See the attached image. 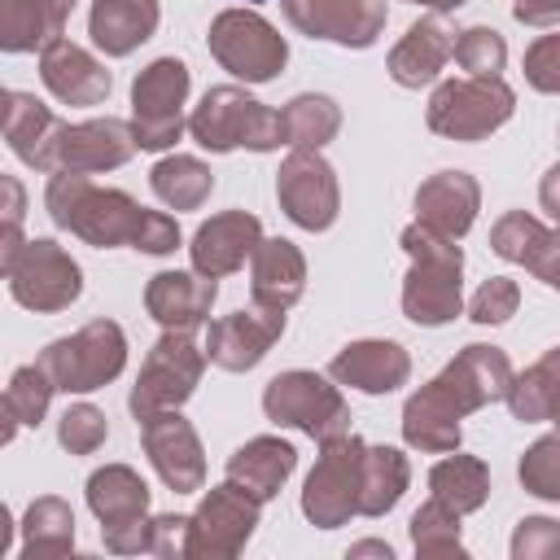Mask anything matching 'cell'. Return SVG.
<instances>
[{
	"label": "cell",
	"instance_id": "obj_1",
	"mask_svg": "<svg viewBox=\"0 0 560 560\" xmlns=\"http://www.w3.org/2000/svg\"><path fill=\"white\" fill-rule=\"evenodd\" d=\"M52 219L88 245H136L144 254H171L179 245V223L162 210L136 206L118 188H101L79 171H52L48 184Z\"/></svg>",
	"mask_w": 560,
	"mask_h": 560
},
{
	"label": "cell",
	"instance_id": "obj_2",
	"mask_svg": "<svg viewBox=\"0 0 560 560\" xmlns=\"http://www.w3.org/2000/svg\"><path fill=\"white\" fill-rule=\"evenodd\" d=\"M508 381H512V368L494 346H464L455 363H446L424 389L407 398L402 438L420 451H455L459 416L477 411L481 402L503 398Z\"/></svg>",
	"mask_w": 560,
	"mask_h": 560
},
{
	"label": "cell",
	"instance_id": "obj_3",
	"mask_svg": "<svg viewBox=\"0 0 560 560\" xmlns=\"http://www.w3.org/2000/svg\"><path fill=\"white\" fill-rule=\"evenodd\" d=\"M402 249L411 254V276L402 284V311L416 324H446L459 315V271L464 254L451 236L416 223L402 232Z\"/></svg>",
	"mask_w": 560,
	"mask_h": 560
},
{
	"label": "cell",
	"instance_id": "obj_4",
	"mask_svg": "<svg viewBox=\"0 0 560 560\" xmlns=\"http://www.w3.org/2000/svg\"><path fill=\"white\" fill-rule=\"evenodd\" d=\"M188 131L201 149L210 153H228V149H280L284 144V122L276 109H267L262 101L245 96L241 88H210L201 96V105L188 118Z\"/></svg>",
	"mask_w": 560,
	"mask_h": 560
},
{
	"label": "cell",
	"instance_id": "obj_5",
	"mask_svg": "<svg viewBox=\"0 0 560 560\" xmlns=\"http://www.w3.org/2000/svg\"><path fill=\"white\" fill-rule=\"evenodd\" d=\"M44 376L52 381V389H66V394H88V389H101L105 381H114L127 363V341H122V328L109 324V319H92L83 324L74 337H61L52 341L39 359Z\"/></svg>",
	"mask_w": 560,
	"mask_h": 560
},
{
	"label": "cell",
	"instance_id": "obj_6",
	"mask_svg": "<svg viewBox=\"0 0 560 560\" xmlns=\"http://www.w3.org/2000/svg\"><path fill=\"white\" fill-rule=\"evenodd\" d=\"M512 88L503 79H451L429 101V127L451 140H486L512 118Z\"/></svg>",
	"mask_w": 560,
	"mask_h": 560
},
{
	"label": "cell",
	"instance_id": "obj_7",
	"mask_svg": "<svg viewBox=\"0 0 560 560\" xmlns=\"http://www.w3.org/2000/svg\"><path fill=\"white\" fill-rule=\"evenodd\" d=\"M184 96L188 66L175 57H158L131 83V136L136 149H171L184 131Z\"/></svg>",
	"mask_w": 560,
	"mask_h": 560
},
{
	"label": "cell",
	"instance_id": "obj_8",
	"mask_svg": "<svg viewBox=\"0 0 560 560\" xmlns=\"http://www.w3.org/2000/svg\"><path fill=\"white\" fill-rule=\"evenodd\" d=\"M262 411L276 424H293V429L311 433L315 442L350 433V411H346L337 385H328L315 372H284V376H276L267 385V394H262Z\"/></svg>",
	"mask_w": 560,
	"mask_h": 560
},
{
	"label": "cell",
	"instance_id": "obj_9",
	"mask_svg": "<svg viewBox=\"0 0 560 560\" xmlns=\"http://www.w3.org/2000/svg\"><path fill=\"white\" fill-rule=\"evenodd\" d=\"M201 368H206V350H197L192 332L188 328H166L158 337V346L149 350V359L140 368V381L131 389L136 420L149 416V411H162V407H179L197 389Z\"/></svg>",
	"mask_w": 560,
	"mask_h": 560
},
{
	"label": "cell",
	"instance_id": "obj_10",
	"mask_svg": "<svg viewBox=\"0 0 560 560\" xmlns=\"http://www.w3.org/2000/svg\"><path fill=\"white\" fill-rule=\"evenodd\" d=\"M324 455L302 490V512L319 529H337L359 512V472H363V442L354 433H337L319 442Z\"/></svg>",
	"mask_w": 560,
	"mask_h": 560
},
{
	"label": "cell",
	"instance_id": "obj_11",
	"mask_svg": "<svg viewBox=\"0 0 560 560\" xmlns=\"http://www.w3.org/2000/svg\"><path fill=\"white\" fill-rule=\"evenodd\" d=\"M88 503L101 521L109 551H149V486L127 464L92 472Z\"/></svg>",
	"mask_w": 560,
	"mask_h": 560
},
{
	"label": "cell",
	"instance_id": "obj_12",
	"mask_svg": "<svg viewBox=\"0 0 560 560\" xmlns=\"http://www.w3.org/2000/svg\"><path fill=\"white\" fill-rule=\"evenodd\" d=\"M210 52H214V61L223 70H232L245 83H267L284 66V57H289L284 39L276 35V26L262 22L249 9H228V13L214 18V26H210Z\"/></svg>",
	"mask_w": 560,
	"mask_h": 560
},
{
	"label": "cell",
	"instance_id": "obj_13",
	"mask_svg": "<svg viewBox=\"0 0 560 560\" xmlns=\"http://www.w3.org/2000/svg\"><path fill=\"white\" fill-rule=\"evenodd\" d=\"M258 499L245 494L236 481H223L206 494V503L197 508V516H188V542L184 556H236L254 525H258Z\"/></svg>",
	"mask_w": 560,
	"mask_h": 560
},
{
	"label": "cell",
	"instance_id": "obj_14",
	"mask_svg": "<svg viewBox=\"0 0 560 560\" xmlns=\"http://www.w3.org/2000/svg\"><path fill=\"white\" fill-rule=\"evenodd\" d=\"M276 197H280L284 214H289L298 228H311V232L332 228L337 206H341L337 175H332V166L319 158V149H293V153L284 158L280 179H276Z\"/></svg>",
	"mask_w": 560,
	"mask_h": 560
},
{
	"label": "cell",
	"instance_id": "obj_15",
	"mask_svg": "<svg viewBox=\"0 0 560 560\" xmlns=\"http://www.w3.org/2000/svg\"><path fill=\"white\" fill-rule=\"evenodd\" d=\"M9 284L26 311H61L83 289L79 262L57 241H26L9 271Z\"/></svg>",
	"mask_w": 560,
	"mask_h": 560
},
{
	"label": "cell",
	"instance_id": "obj_16",
	"mask_svg": "<svg viewBox=\"0 0 560 560\" xmlns=\"http://www.w3.org/2000/svg\"><path fill=\"white\" fill-rule=\"evenodd\" d=\"M140 442L158 468V477L188 494V490H201L206 481V459H201V442L192 433V424L175 411V407H162V411H149L140 416Z\"/></svg>",
	"mask_w": 560,
	"mask_h": 560
},
{
	"label": "cell",
	"instance_id": "obj_17",
	"mask_svg": "<svg viewBox=\"0 0 560 560\" xmlns=\"http://www.w3.org/2000/svg\"><path fill=\"white\" fill-rule=\"evenodd\" d=\"M289 22L311 39L368 48L385 26V0H284Z\"/></svg>",
	"mask_w": 560,
	"mask_h": 560
},
{
	"label": "cell",
	"instance_id": "obj_18",
	"mask_svg": "<svg viewBox=\"0 0 560 560\" xmlns=\"http://www.w3.org/2000/svg\"><path fill=\"white\" fill-rule=\"evenodd\" d=\"M280 332H284V311H271V306L249 302L245 311H232V315H223V319L210 324V332H206V359L219 363V368H228V372H245V368H254L271 350V341Z\"/></svg>",
	"mask_w": 560,
	"mask_h": 560
},
{
	"label": "cell",
	"instance_id": "obj_19",
	"mask_svg": "<svg viewBox=\"0 0 560 560\" xmlns=\"http://www.w3.org/2000/svg\"><path fill=\"white\" fill-rule=\"evenodd\" d=\"M131 153H136V136L118 118H92V122H79V127L66 122L61 140H57V166L52 171H79V175L114 171Z\"/></svg>",
	"mask_w": 560,
	"mask_h": 560
},
{
	"label": "cell",
	"instance_id": "obj_20",
	"mask_svg": "<svg viewBox=\"0 0 560 560\" xmlns=\"http://www.w3.org/2000/svg\"><path fill=\"white\" fill-rule=\"evenodd\" d=\"M39 74L44 88L66 105H101L109 96V70L70 39H52L39 52Z\"/></svg>",
	"mask_w": 560,
	"mask_h": 560
},
{
	"label": "cell",
	"instance_id": "obj_21",
	"mask_svg": "<svg viewBox=\"0 0 560 560\" xmlns=\"http://www.w3.org/2000/svg\"><path fill=\"white\" fill-rule=\"evenodd\" d=\"M258 241H262V223H258L254 214H245V210L214 214V219L201 223L197 236H192V267H197L201 276L219 280V276L236 271V267L254 254Z\"/></svg>",
	"mask_w": 560,
	"mask_h": 560
},
{
	"label": "cell",
	"instance_id": "obj_22",
	"mask_svg": "<svg viewBox=\"0 0 560 560\" xmlns=\"http://www.w3.org/2000/svg\"><path fill=\"white\" fill-rule=\"evenodd\" d=\"M61 127H66V122H61L44 101H35L31 92H13L0 131H4L9 149H13L26 166H35V171H52V166H57V140H61Z\"/></svg>",
	"mask_w": 560,
	"mask_h": 560
},
{
	"label": "cell",
	"instance_id": "obj_23",
	"mask_svg": "<svg viewBox=\"0 0 560 560\" xmlns=\"http://www.w3.org/2000/svg\"><path fill=\"white\" fill-rule=\"evenodd\" d=\"M219 284L210 276H188V271H158L144 289V306L162 328H197L210 315Z\"/></svg>",
	"mask_w": 560,
	"mask_h": 560
},
{
	"label": "cell",
	"instance_id": "obj_24",
	"mask_svg": "<svg viewBox=\"0 0 560 560\" xmlns=\"http://www.w3.org/2000/svg\"><path fill=\"white\" fill-rule=\"evenodd\" d=\"M451 48H455V31L446 26L442 13L433 18H420L389 52V74L394 83L402 88H420L429 79H438V70L451 61Z\"/></svg>",
	"mask_w": 560,
	"mask_h": 560
},
{
	"label": "cell",
	"instance_id": "obj_25",
	"mask_svg": "<svg viewBox=\"0 0 560 560\" xmlns=\"http://www.w3.org/2000/svg\"><path fill=\"white\" fill-rule=\"evenodd\" d=\"M328 372H332V381L354 385V389H363V394H389V389H398V385L407 381L411 359H407V350L394 346V341H354V346H346V350L332 359Z\"/></svg>",
	"mask_w": 560,
	"mask_h": 560
},
{
	"label": "cell",
	"instance_id": "obj_26",
	"mask_svg": "<svg viewBox=\"0 0 560 560\" xmlns=\"http://www.w3.org/2000/svg\"><path fill=\"white\" fill-rule=\"evenodd\" d=\"M477 214V184L464 171H442L416 192V223L433 228L438 236H464Z\"/></svg>",
	"mask_w": 560,
	"mask_h": 560
},
{
	"label": "cell",
	"instance_id": "obj_27",
	"mask_svg": "<svg viewBox=\"0 0 560 560\" xmlns=\"http://www.w3.org/2000/svg\"><path fill=\"white\" fill-rule=\"evenodd\" d=\"M74 0H0V52H44L61 39Z\"/></svg>",
	"mask_w": 560,
	"mask_h": 560
},
{
	"label": "cell",
	"instance_id": "obj_28",
	"mask_svg": "<svg viewBox=\"0 0 560 560\" xmlns=\"http://www.w3.org/2000/svg\"><path fill=\"white\" fill-rule=\"evenodd\" d=\"M158 26V0H92V44L105 57H127L136 52Z\"/></svg>",
	"mask_w": 560,
	"mask_h": 560
},
{
	"label": "cell",
	"instance_id": "obj_29",
	"mask_svg": "<svg viewBox=\"0 0 560 560\" xmlns=\"http://www.w3.org/2000/svg\"><path fill=\"white\" fill-rule=\"evenodd\" d=\"M249 258H254V302L271 306V311H289L302 298V284H306V262H302L298 245L258 241Z\"/></svg>",
	"mask_w": 560,
	"mask_h": 560
},
{
	"label": "cell",
	"instance_id": "obj_30",
	"mask_svg": "<svg viewBox=\"0 0 560 560\" xmlns=\"http://www.w3.org/2000/svg\"><path fill=\"white\" fill-rule=\"evenodd\" d=\"M490 241H494V249L503 254V258H512V262H525L542 284H556V232L547 228V223H538L534 214H525V210H512V214H503L499 223H494V232H490Z\"/></svg>",
	"mask_w": 560,
	"mask_h": 560
},
{
	"label": "cell",
	"instance_id": "obj_31",
	"mask_svg": "<svg viewBox=\"0 0 560 560\" xmlns=\"http://www.w3.org/2000/svg\"><path fill=\"white\" fill-rule=\"evenodd\" d=\"M293 464H298V451L289 442H280V438H254V442H245L228 459V481H236L245 494H254L258 503H267L284 486V477L293 472Z\"/></svg>",
	"mask_w": 560,
	"mask_h": 560
},
{
	"label": "cell",
	"instance_id": "obj_32",
	"mask_svg": "<svg viewBox=\"0 0 560 560\" xmlns=\"http://www.w3.org/2000/svg\"><path fill=\"white\" fill-rule=\"evenodd\" d=\"M407 490V459L394 446H363V472H359V516L389 512Z\"/></svg>",
	"mask_w": 560,
	"mask_h": 560
},
{
	"label": "cell",
	"instance_id": "obj_33",
	"mask_svg": "<svg viewBox=\"0 0 560 560\" xmlns=\"http://www.w3.org/2000/svg\"><path fill=\"white\" fill-rule=\"evenodd\" d=\"M280 122H284V144H293V149H319V144H328L337 136L341 109H337L332 96L306 92V96H293L280 109Z\"/></svg>",
	"mask_w": 560,
	"mask_h": 560
},
{
	"label": "cell",
	"instance_id": "obj_34",
	"mask_svg": "<svg viewBox=\"0 0 560 560\" xmlns=\"http://www.w3.org/2000/svg\"><path fill=\"white\" fill-rule=\"evenodd\" d=\"M429 490L438 503L455 508V512H472L481 508L486 499V464L481 459H468V455H446L433 472H429Z\"/></svg>",
	"mask_w": 560,
	"mask_h": 560
},
{
	"label": "cell",
	"instance_id": "obj_35",
	"mask_svg": "<svg viewBox=\"0 0 560 560\" xmlns=\"http://www.w3.org/2000/svg\"><path fill=\"white\" fill-rule=\"evenodd\" d=\"M210 188H214V179L197 158H179L175 153V158H162L153 166V192L171 210H197L210 197Z\"/></svg>",
	"mask_w": 560,
	"mask_h": 560
},
{
	"label": "cell",
	"instance_id": "obj_36",
	"mask_svg": "<svg viewBox=\"0 0 560 560\" xmlns=\"http://www.w3.org/2000/svg\"><path fill=\"white\" fill-rule=\"evenodd\" d=\"M74 547V516L61 499H35L26 512V556H66Z\"/></svg>",
	"mask_w": 560,
	"mask_h": 560
},
{
	"label": "cell",
	"instance_id": "obj_37",
	"mask_svg": "<svg viewBox=\"0 0 560 560\" xmlns=\"http://www.w3.org/2000/svg\"><path fill=\"white\" fill-rule=\"evenodd\" d=\"M503 398H508L516 420H551L556 416V354L534 363L525 376L508 381Z\"/></svg>",
	"mask_w": 560,
	"mask_h": 560
},
{
	"label": "cell",
	"instance_id": "obj_38",
	"mask_svg": "<svg viewBox=\"0 0 560 560\" xmlns=\"http://www.w3.org/2000/svg\"><path fill=\"white\" fill-rule=\"evenodd\" d=\"M411 542L420 556H459V512L429 499L411 516Z\"/></svg>",
	"mask_w": 560,
	"mask_h": 560
},
{
	"label": "cell",
	"instance_id": "obj_39",
	"mask_svg": "<svg viewBox=\"0 0 560 560\" xmlns=\"http://www.w3.org/2000/svg\"><path fill=\"white\" fill-rule=\"evenodd\" d=\"M451 57H455V61H459V70H468L472 79H499L508 48H503L499 31H490V26H468V31L455 39Z\"/></svg>",
	"mask_w": 560,
	"mask_h": 560
},
{
	"label": "cell",
	"instance_id": "obj_40",
	"mask_svg": "<svg viewBox=\"0 0 560 560\" xmlns=\"http://www.w3.org/2000/svg\"><path fill=\"white\" fill-rule=\"evenodd\" d=\"M4 398H9V407H13V416H18V424H39L44 411H48V398H52V381L44 376L39 363H26V368L13 372Z\"/></svg>",
	"mask_w": 560,
	"mask_h": 560
},
{
	"label": "cell",
	"instance_id": "obj_41",
	"mask_svg": "<svg viewBox=\"0 0 560 560\" xmlns=\"http://www.w3.org/2000/svg\"><path fill=\"white\" fill-rule=\"evenodd\" d=\"M61 446L66 451H74V455H92L101 442H105V416L96 411V407H88V402H79V407H70L66 416H61Z\"/></svg>",
	"mask_w": 560,
	"mask_h": 560
},
{
	"label": "cell",
	"instance_id": "obj_42",
	"mask_svg": "<svg viewBox=\"0 0 560 560\" xmlns=\"http://www.w3.org/2000/svg\"><path fill=\"white\" fill-rule=\"evenodd\" d=\"M556 438H542L525 459H521V481L542 494V499H556L560 494V455H556Z\"/></svg>",
	"mask_w": 560,
	"mask_h": 560
},
{
	"label": "cell",
	"instance_id": "obj_43",
	"mask_svg": "<svg viewBox=\"0 0 560 560\" xmlns=\"http://www.w3.org/2000/svg\"><path fill=\"white\" fill-rule=\"evenodd\" d=\"M516 302H521L516 284H512L508 276H494V280H486V284L477 289V298H472V319H477V324H503V319L516 311Z\"/></svg>",
	"mask_w": 560,
	"mask_h": 560
},
{
	"label": "cell",
	"instance_id": "obj_44",
	"mask_svg": "<svg viewBox=\"0 0 560 560\" xmlns=\"http://www.w3.org/2000/svg\"><path fill=\"white\" fill-rule=\"evenodd\" d=\"M184 542H188V516L149 521V551L153 556H184Z\"/></svg>",
	"mask_w": 560,
	"mask_h": 560
},
{
	"label": "cell",
	"instance_id": "obj_45",
	"mask_svg": "<svg viewBox=\"0 0 560 560\" xmlns=\"http://www.w3.org/2000/svg\"><path fill=\"white\" fill-rule=\"evenodd\" d=\"M551 57H556V35H542V39L529 48V79H534V88H542V92H556V83H560V74L551 70Z\"/></svg>",
	"mask_w": 560,
	"mask_h": 560
},
{
	"label": "cell",
	"instance_id": "obj_46",
	"mask_svg": "<svg viewBox=\"0 0 560 560\" xmlns=\"http://www.w3.org/2000/svg\"><path fill=\"white\" fill-rule=\"evenodd\" d=\"M26 214V188L13 175H0V223H22Z\"/></svg>",
	"mask_w": 560,
	"mask_h": 560
},
{
	"label": "cell",
	"instance_id": "obj_47",
	"mask_svg": "<svg viewBox=\"0 0 560 560\" xmlns=\"http://www.w3.org/2000/svg\"><path fill=\"white\" fill-rule=\"evenodd\" d=\"M22 245H26L22 223H0V276H9V271H13V262H18Z\"/></svg>",
	"mask_w": 560,
	"mask_h": 560
},
{
	"label": "cell",
	"instance_id": "obj_48",
	"mask_svg": "<svg viewBox=\"0 0 560 560\" xmlns=\"http://www.w3.org/2000/svg\"><path fill=\"white\" fill-rule=\"evenodd\" d=\"M516 18L534 22V26H551L556 22V0H516Z\"/></svg>",
	"mask_w": 560,
	"mask_h": 560
},
{
	"label": "cell",
	"instance_id": "obj_49",
	"mask_svg": "<svg viewBox=\"0 0 560 560\" xmlns=\"http://www.w3.org/2000/svg\"><path fill=\"white\" fill-rule=\"evenodd\" d=\"M13 433H18V416H13L9 398L0 394V446H4V442H13Z\"/></svg>",
	"mask_w": 560,
	"mask_h": 560
},
{
	"label": "cell",
	"instance_id": "obj_50",
	"mask_svg": "<svg viewBox=\"0 0 560 560\" xmlns=\"http://www.w3.org/2000/svg\"><path fill=\"white\" fill-rule=\"evenodd\" d=\"M9 538H13V521H9V512H4V503H0V556L9 551Z\"/></svg>",
	"mask_w": 560,
	"mask_h": 560
},
{
	"label": "cell",
	"instance_id": "obj_51",
	"mask_svg": "<svg viewBox=\"0 0 560 560\" xmlns=\"http://www.w3.org/2000/svg\"><path fill=\"white\" fill-rule=\"evenodd\" d=\"M411 4H429V9H438V13H446V9H459L464 0H411Z\"/></svg>",
	"mask_w": 560,
	"mask_h": 560
},
{
	"label": "cell",
	"instance_id": "obj_52",
	"mask_svg": "<svg viewBox=\"0 0 560 560\" xmlns=\"http://www.w3.org/2000/svg\"><path fill=\"white\" fill-rule=\"evenodd\" d=\"M9 101H13V92H4V88H0V127H4V114H9Z\"/></svg>",
	"mask_w": 560,
	"mask_h": 560
},
{
	"label": "cell",
	"instance_id": "obj_53",
	"mask_svg": "<svg viewBox=\"0 0 560 560\" xmlns=\"http://www.w3.org/2000/svg\"><path fill=\"white\" fill-rule=\"evenodd\" d=\"M245 4H258V0H245Z\"/></svg>",
	"mask_w": 560,
	"mask_h": 560
}]
</instances>
